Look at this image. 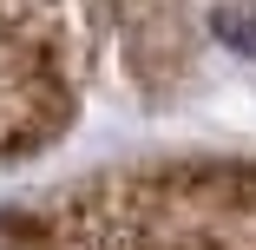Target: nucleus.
Masks as SVG:
<instances>
[{
    "instance_id": "nucleus-1",
    "label": "nucleus",
    "mask_w": 256,
    "mask_h": 250,
    "mask_svg": "<svg viewBox=\"0 0 256 250\" xmlns=\"http://www.w3.org/2000/svg\"><path fill=\"white\" fill-rule=\"evenodd\" d=\"M217 33H224L230 46H243V53L256 60V20H250V14H243V20H236V14H217Z\"/></svg>"
}]
</instances>
